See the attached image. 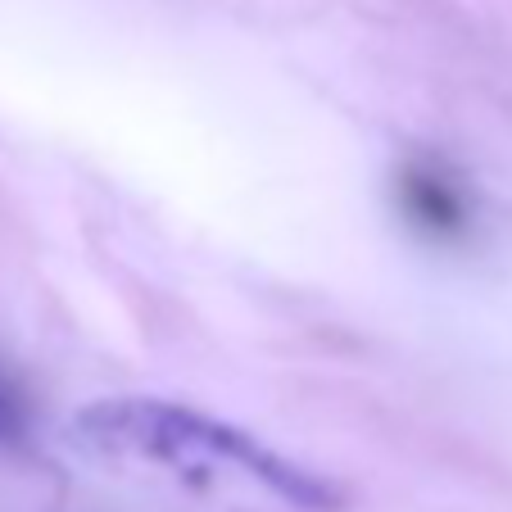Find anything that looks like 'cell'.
<instances>
[{"instance_id": "obj_3", "label": "cell", "mask_w": 512, "mask_h": 512, "mask_svg": "<svg viewBox=\"0 0 512 512\" xmlns=\"http://www.w3.org/2000/svg\"><path fill=\"white\" fill-rule=\"evenodd\" d=\"M28 431V408H23V395L0 377V445H10Z\"/></svg>"}, {"instance_id": "obj_2", "label": "cell", "mask_w": 512, "mask_h": 512, "mask_svg": "<svg viewBox=\"0 0 512 512\" xmlns=\"http://www.w3.org/2000/svg\"><path fill=\"white\" fill-rule=\"evenodd\" d=\"M395 200L404 209V218L417 232L435 236V241H458L472 227L467 213V195L445 168L435 164H408L395 177Z\"/></svg>"}, {"instance_id": "obj_1", "label": "cell", "mask_w": 512, "mask_h": 512, "mask_svg": "<svg viewBox=\"0 0 512 512\" xmlns=\"http://www.w3.org/2000/svg\"><path fill=\"white\" fill-rule=\"evenodd\" d=\"M78 431L105 454L150 458V463H168V467H186L191 458H223L227 467L259 481L263 490L277 494L290 508L345 512V490L336 481L268 449L259 435L182 404H164V399H100V404L78 413Z\"/></svg>"}]
</instances>
